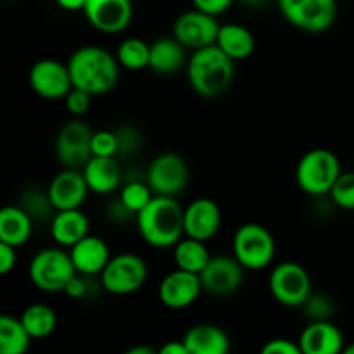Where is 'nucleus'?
<instances>
[{
    "label": "nucleus",
    "instance_id": "f257e3e1",
    "mask_svg": "<svg viewBox=\"0 0 354 354\" xmlns=\"http://www.w3.org/2000/svg\"><path fill=\"white\" fill-rule=\"evenodd\" d=\"M68 69L73 86L92 97L104 95L114 90L120 82V62L116 54L99 45H83L68 59Z\"/></svg>",
    "mask_w": 354,
    "mask_h": 354
},
{
    "label": "nucleus",
    "instance_id": "f03ea898",
    "mask_svg": "<svg viewBox=\"0 0 354 354\" xmlns=\"http://www.w3.org/2000/svg\"><path fill=\"white\" fill-rule=\"evenodd\" d=\"M187 80L197 95L216 99L232 86L235 78V62L216 45L192 52L187 62Z\"/></svg>",
    "mask_w": 354,
    "mask_h": 354
},
{
    "label": "nucleus",
    "instance_id": "7ed1b4c3",
    "mask_svg": "<svg viewBox=\"0 0 354 354\" xmlns=\"http://www.w3.org/2000/svg\"><path fill=\"white\" fill-rule=\"evenodd\" d=\"M138 234L154 249H173L183 237V206L173 197H158L135 218Z\"/></svg>",
    "mask_w": 354,
    "mask_h": 354
},
{
    "label": "nucleus",
    "instance_id": "20e7f679",
    "mask_svg": "<svg viewBox=\"0 0 354 354\" xmlns=\"http://www.w3.org/2000/svg\"><path fill=\"white\" fill-rule=\"evenodd\" d=\"M341 175V161L330 149H311L296 166L297 187L310 197L328 196Z\"/></svg>",
    "mask_w": 354,
    "mask_h": 354
},
{
    "label": "nucleus",
    "instance_id": "39448f33",
    "mask_svg": "<svg viewBox=\"0 0 354 354\" xmlns=\"http://www.w3.org/2000/svg\"><path fill=\"white\" fill-rule=\"evenodd\" d=\"M232 256L244 266L245 272H261L275 261V237L261 223L249 221L241 225L232 239Z\"/></svg>",
    "mask_w": 354,
    "mask_h": 354
},
{
    "label": "nucleus",
    "instance_id": "423d86ee",
    "mask_svg": "<svg viewBox=\"0 0 354 354\" xmlns=\"http://www.w3.org/2000/svg\"><path fill=\"white\" fill-rule=\"evenodd\" d=\"M78 275L69 251L62 248H45L31 258L28 277L38 290L45 294H64L66 286Z\"/></svg>",
    "mask_w": 354,
    "mask_h": 354
},
{
    "label": "nucleus",
    "instance_id": "0eeeda50",
    "mask_svg": "<svg viewBox=\"0 0 354 354\" xmlns=\"http://www.w3.org/2000/svg\"><path fill=\"white\" fill-rule=\"evenodd\" d=\"M268 290L280 306L303 308L313 294V282L301 263L282 261L277 263L270 273Z\"/></svg>",
    "mask_w": 354,
    "mask_h": 354
},
{
    "label": "nucleus",
    "instance_id": "6e6552de",
    "mask_svg": "<svg viewBox=\"0 0 354 354\" xmlns=\"http://www.w3.org/2000/svg\"><path fill=\"white\" fill-rule=\"evenodd\" d=\"M277 6L283 19L304 33H325L337 19V0H277Z\"/></svg>",
    "mask_w": 354,
    "mask_h": 354
},
{
    "label": "nucleus",
    "instance_id": "1a4fd4ad",
    "mask_svg": "<svg viewBox=\"0 0 354 354\" xmlns=\"http://www.w3.org/2000/svg\"><path fill=\"white\" fill-rule=\"evenodd\" d=\"M149 268L142 256L135 252H121L111 258L100 273V286L113 296H131L147 282Z\"/></svg>",
    "mask_w": 354,
    "mask_h": 354
},
{
    "label": "nucleus",
    "instance_id": "9d476101",
    "mask_svg": "<svg viewBox=\"0 0 354 354\" xmlns=\"http://www.w3.org/2000/svg\"><path fill=\"white\" fill-rule=\"evenodd\" d=\"M189 165L182 156L176 152H161L149 165L145 182L154 196L176 199L189 185Z\"/></svg>",
    "mask_w": 354,
    "mask_h": 354
},
{
    "label": "nucleus",
    "instance_id": "9b49d317",
    "mask_svg": "<svg viewBox=\"0 0 354 354\" xmlns=\"http://www.w3.org/2000/svg\"><path fill=\"white\" fill-rule=\"evenodd\" d=\"M93 131L85 121L73 118L55 137V156L66 169H83L92 156Z\"/></svg>",
    "mask_w": 354,
    "mask_h": 354
},
{
    "label": "nucleus",
    "instance_id": "f8f14e48",
    "mask_svg": "<svg viewBox=\"0 0 354 354\" xmlns=\"http://www.w3.org/2000/svg\"><path fill=\"white\" fill-rule=\"evenodd\" d=\"M28 83L31 90L45 100H64L75 88L68 64L50 57L40 59L31 66Z\"/></svg>",
    "mask_w": 354,
    "mask_h": 354
},
{
    "label": "nucleus",
    "instance_id": "ddd939ff",
    "mask_svg": "<svg viewBox=\"0 0 354 354\" xmlns=\"http://www.w3.org/2000/svg\"><path fill=\"white\" fill-rule=\"evenodd\" d=\"M220 26L216 17L192 9L180 14L173 23V38L192 52L216 45Z\"/></svg>",
    "mask_w": 354,
    "mask_h": 354
},
{
    "label": "nucleus",
    "instance_id": "4468645a",
    "mask_svg": "<svg viewBox=\"0 0 354 354\" xmlns=\"http://www.w3.org/2000/svg\"><path fill=\"white\" fill-rule=\"evenodd\" d=\"M245 268L228 254L213 256L201 273V282H203L204 290L211 296L225 297L237 292L244 283Z\"/></svg>",
    "mask_w": 354,
    "mask_h": 354
},
{
    "label": "nucleus",
    "instance_id": "2eb2a0df",
    "mask_svg": "<svg viewBox=\"0 0 354 354\" xmlns=\"http://www.w3.org/2000/svg\"><path fill=\"white\" fill-rule=\"evenodd\" d=\"M221 223H223L221 207L209 197H197L183 207L185 237L199 242H209L218 235Z\"/></svg>",
    "mask_w": 354,
    "mask_h": 354
},
{
    "label": "nucleus",
    "instance_id": "dca6fc26",
    "mask_svg": "<svg viewBox=\"0 0 354 354\" xmlns=\"http://www.w3.org/2000/svg\"><path fill=\"white\" fill-rule=\"evenodd\" d=\"M203 290L204 287L199 275L175 268L159 282L158 297L159 303L168 310H187L196 304Z\"/></svg>",
    "mask_w": 354,
    "mask_h": 354
},
{
    "label": "nucleus",
    "instance_id": "f3484780",
    "mask_svg": "<svg viewBox=\"0 0 354 354\" xmlns=\"http://www.w3.org/2000/svg\"><path fill=\"white\" fill-rule=\"evenodd\" d=\"M90 26L106 35L127 30L133 17L131 0H88L83 9Z\"/></svg>",
    "mask_w": 354,
    "mask_h": 354
},
{
    "label": "nucleus",
    "instance_id": "a211bd4d",
    "mask_svg": "<svg viewBox=\"0 0 354 354\" xmlns=\"http://www.w3.org/2000/svg\"><path fill=\"white\" fill-rule=\"evenodd\" d=\"M47 192L52 201V206L57 213V211L82 209L86 197H88L90 189L86 185L82 169L64 168L50 180Z\"/></svg>",
    "mask_w": 354,
    "mask_h": 354
},
{
    "label": "nucleus",
    "instance_id": "6ab92c4d",
    "mask_svg": "<svg viewBox=\"0 0 354 354\" xmlns=\"http://www.w3.org/2000/svg\"><path fill=\"white\" fill-rule=\"evenodd\" d=\"M303 354H342L344 335L334 322H310L297 339Z\"/></svg>",
    "mask_w": 354,
    "mask_h": 354
},
{
    "label": "nucleus",
    "instance_id": "aec40b11",
    "mask_svg": "<svg viewBox=\"0 0 354 354\" xmlns=\"http://www.w3.org/2000/svg\"><path fill=\"white\" fill-rule=\"evenodd\" d=\"M69 256L75 265L76 273L82 277H95L104 272L111 261V249L104 239L97 235H86L83 241L69 249Z\"/></svg>",
    "mask_w": 354,
    "mask_h": 354
},
{
    "label": "nucleus",
    "instance_id": "412c9836",
    "mask_svg": "<svg viewBox=\"0 0 354 354\" xmlns=\"http://www.w3.org/2000/svg\"><path fill=\"white\" fill-rule=\"evenodd\" d=\"M82 171L90 192L97 196H111L123 187V169L118 158H92Z\"/></svg>",
    "mask_w": 354,
    "mask_h": 354
},
{
    "label": "nucleus",
    "instance_id": "4be33fe9",
    "mask_svg": "<svg viewBox=\"0 0 354 354\" xmlns=\"http://www.w3.org/2000/svg\"><path fill=\"white\" fill-rule=\"evenodd\" d=\"M48 225L52 241L68 251L90 235V220L82 209L57 211Z\"/></svg>",
    "mask_w": 354,
    "mask_h": 354
},
{
    "label": "nucleus",
    "instance_id": "5701e85b",
    "mask_svg": "<svg viewBox=\"0 0 354 354\" xmlns=\"http://www.w3.org/2000/svg\"><path fill=\"white\" fill-rule=\"evenodd\" d=\"M189 354H230V337L214 324H197L183 335Z\"/></svg>",
    "mask_w": 354,
    "mask_h": 354
},
{
    "label": "nucleus",
    "instance_id": "b1692460",
    "mask_svg": "<svg viewBox=\"0 0 354 354\" xmlns=\"http://www.w3.org/2000/svg\"><path fill=\"white\" fill-rule=\"evenodd\" d=\"M187 48L173 37L158 38L151 44V62L149 69L158 75H175L180 69L187 68Z\"/></svg>",
    "mask_w": 354,
    "mask_h": 354
},
{
    "label": "nucleus",
    "instance_id": "393cba45",
    "mask_svg": "<svg viewBox=\"0 0 354 354\" xmlns=\"http://www.w3.org/2000/svg\"><path fill=\"white\" fill-rule=\"evenodd\" d=\"M35 221L17 204L6 206L0 211V242L12 248L26 244L33 234Z\"/></svg>",
    "mask_w": 354,
    "mask_h": 354
},
{
    "label": "nucleus",
    "instance_id": "a878e982",
    "mask_svg": "<svg viewBox=\"0 0 354 354\" xmlns=\"http://www.w3.org/2000/svg\"><path fill=\"white\" fill-rule=\"evenodd\" d=\"M216 47H220L232 61L239 62L245 61L254 54L256 40L249 28L237 23H227L220 26Z\"/></svg>",
    "mask_w": 354,
    "mask_h": 354
},
{
    "label": "nucleus",
    "instance_id": "bb28decb",
    "mask_svg": "<svg viewBox=\"0 0 354 354\" xmlns=\"http://www.w3.org/2000/svg\"><path fill=\"white\" fill-rule=\"evenodd\" d=\"M211 258H213V256H211L206 242L194 241V239L189 237H183L182 241L173 248L175 268L182 270V272L194 273V275H201Z\"/></svg>",
    "mask_w": 354,
    "mask_h": 354
},
{
    "label": "nucleus",
    "instance_id": "cd10ccee",
    "mask_svg": "<svg viewBox=\"0 0 354 354\" xmlns=\"http://www.w3.org/2000/svg\"><path fill=\"white\" fill-rule=\"evenodd\" d=\"M19 320L33 341L50 337L57 328V313L44 303H33L24 308Z\"/></svg>",
    "mask_w": 354,
    "mask_h": 354
},
{
    "label": "nucleus",
    "instance_id": "c85d7f7f",
    "mask_svg": "<svg viewBox=\"0 0 354 354\" xmlns=\"http://www.w3.org/2000/svg\"><path fill=\"white\" fill-rule=\"evenodd\" d=\"M33 339L23 327L19 318L0 317V354H26Z\"/></svg>",
    "mask_w": 354,
    "mask_h": 354
},
{
    "label": "nucleus",
    "instance_id": "c756f323",
    "mask_svg": "<svg viewBox=\"0 0 354 354\" xmlns=\"http://www.w3.org/2000/svg\"><path fill=\"white\" fill-rule=\"evenodd\" d=\"M120 66L127 71H142L149 68L151 62V44L137 37L124 38L116 50Z\"/></svg>",
    "mask_w": 354,
    "mask_h": 354
},
{
    "label": "nucleus",
    "instance_id": "7c9ffc66",
    "mask_svg": "<svg viewBox=\"0 0 354 354\" xmlns=\"http://www.w3.org/2000/svg\"><path fill=\"white\" fill-rule=\"evenodd\" d=\"M17 206L26 211L35 223L44 220H48V223H50L55 214V209L52 206V201L48 197L47 189L44 190L38 189V187H30V189L24 190L19 196Z\"/></svg>",
    "mask_w": 354,
    "mask_h": 354
},
{
    "label": "nucleus",
    "instance_id": "2f4dec72",
    "mask_svg": "<svg viewBox=\"0 0 354 354\" xmlns=\"http://www.w3.org/2000/svg\"><path fill=\"white\" fill-rule=\"evenodd\" d=\"M118 199L137 218L138 213H142L149 206V203L154 199V192L147 185V182H142V180H128L120 189V197Z\"/></svg>",
    "mask_w": 354,
    "mask_h": 354
},
{
    "label": "nucleus",
    "instance_id": "473e14b6",
    "mask_svg": "<svg viewBox=\"0 0 354 354\" xmlns=\"http://www.w3.org/2000/svg\"><path fill=\"white\" fill-rule=\"evenodd\" d=\"M328 196L339 209L354 211V171H342Z\"/></svg>",
    "mask_w": 354,
    "mask_h": 354
},
{
    "label": "nucleus",
    "instance_id": "72a5a7b5",
    "mask_svg": "<svg viewBox=\"0 0 354 354\" xmlns=\"http://www.w3.org/2000/svg\"><path fill=\"white\" fill-rule=\"evenodd\" d=\"M304 313L310 318V322H332V315H334V301L327 296V294H311L310 299L304 303L303 306Z\"/></svg>",
    "mask_w": 354,
    "mask_h": 354
},
{
    "label": "nucleus",
    "instance_id": "f704fd0d",
    "mask_svg": "<svg viewBox=\"0 0 354 354\" xmlns=\"http://www.w3.org/2000/svg\"><path fill=\"white\" fill-rule=\"evenodd\" d=\"M118 137L116 131L99 130L93 131L92 156L93 158H118Z\"/></svg>",
    "mask_w": 354,
    "mask_h": 354
},
{
    "label": "nucleus",
    "instance_id": "c9c22d12",
    "mask_svg": "<svg viewBox=\"0 0 354 354\" xmlns=\"http://www.w3.org/2000/svg\"><path fill=\"white\" fill-rule=\"evenodd\" d=\"M62 102H64L66 111H68L73 118L80 120V118L85 116L90 111V106H92V95L83 92V90L73 88Z\"/></svg>",
    "mask_w": 354,
    "mask_h": 354
},
{
    "label": "nucleus",
    "instance_id": "e433bc0d",
    "mask_svg": "<svg viewBox=\"0 0 354 354\" xmlns=\"http://www.w3.org/2000/svg\"><path fill=\"white\" fill-rule=\"evenodd\" d=\"M118 137V156H131L137 152V149L140 147L142 137L138 133L137 128L133 127H123L120 130H116Z\"/></svg>",
    "mask_w": 354,
    "mask_h": 354
},
{
    "label": "nucleus",
    "instance_id": "4c0bfd02",
    "mask_svg": "<svg viewBox=\"0 0 354 354\" xmlns=\"http://www.w3.org/2000/svg\"><path fill=\"white\" fill-rule=\"evenodd\" d=\"M259 354H303V351H301L297 342L283 337H277L263 344Z\"/></svg>",
    "mask_w": 354,
    "mask_h": 354
},
{
    "label": "nucleus",
    "instance_id": "58836bf2",
    "mask_svg": "<svg viewBox=\"0 0 354 354\" xmlns=\"http://www.w3.org/2000/svg\"><path fill=\"white\" fill-rule=\"evenodd\" d=\"M234 2L235 0H192L194 9L209 14L213 17H218L223 12H227Z\"/></svg>",
    "mask_w": 354,
    "mask_h": 354
},
{
    "label": "nucleus",
    "instance_id": "ea45409f",
    "mask_svg": "<svg viewBox=\"0 0 354 354\" xmlns=\"http://www.w3.org/2000/svg\"><path fill=\"white\" fill-rule=\"evenodd\" d=\"M17 265V249L0 242V273L9 275Z\"/></svg>",
    "mask_w": 354,
    "mask_h": 354
},
{
    "label": "nucleus",
    "instance_id": "a19ab883",
    "mask_svg": "<svg viewBox=\"0 0 354 354\" xmlns=\"http://www.w3.org/2000/svg\"><path fill=\"white\" fill-rule=\"evenodd\" d=\"M64 294L68 297H71V299H82V297H85V294H86L85 277L76 275L75 279H71V282L66 286Z\"/></svg>",
    "mask_w": 354,
    "mask_h": 354
},
{
    "label": "nucleus",
    "instance_id": "79ce46f5",
    "mask_svg": "<svg viewBox=\"0 0 354 354\" xmlns=\"http://www.w3.org/2000/svg\"><path fill=\"white\" fill-rule=\"evenodd\" d=\"M158 354H189L183 341H169L158 349Z\"/></svg>",
    "mask_w": 354,
    "mask_h": 354
},
{
    "label": "nucleus",
    "instance_id": "37998d69",
    "mask_svg": "<svg viewBox=\"0 0 354 354\" xmlns=\"http://www.w3.org/2000/svg\"><path fill=\"white\" fill-rule=\"evenodd\" d=\"M86 2H88V0H55V3H57L61 9L68 10V12H78V10H83Z\"/></svg>",
    "mask_w": 354,
    "mask_h": 354
},
{
    "label": "nucleus",
    "instance_id": "c03bdc74",
    "mask_svg": "<svg viewBox=\"0 0 354 354\" xmlns=\"http://www.w3.org/2000/svg\"><path fill=\"white\" fill-rule=\"evenodd\" d=\"M123 354H158V349L151 348V346L147 344H138V346H133V348L127 349Z\"/></svg>",
    "mask_w": 354,
    "mask_h": 354
},
{
    "label": "nucleus",
    "instance_id": "a18cd8bd",
    "mask_svg": "<svg viewBox=\"0 0 354 354\" xmlns=\"http://www.w3.org/2000/svg\"><path fill=\"white\" fill-rule=\"evenodd\" d=\"M241 2L248 7H261L265 3H268L270 0H241Z\"/></svg>",
    "mask_w": 354,
    "mask_h": 354
},
{
    "label": "nucleus",
    "instance_id": "49530a36",
    "mask_svg": "<svg viewBox=\"0 0 354 354\" xmlns=\"http://www.w3.org/2000/svg\"><path fill=\"white\" fill-rule=\"evenodd\" d=\"M342 354H354V342H351V344L346 346V349L342 351Z\"/></svg>",
    "mask_w": 354,
    "mask_h": 354
}]
</instances>
